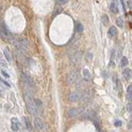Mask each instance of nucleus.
<instances>
[{
  "label": "nucleus",
  "mask_w": 132,
  "mask_h": 132,
  "mask_svg": "<svg viewBox=\"0 0 132 132\" xmlns=\"http://www.w3.org/2000/svg\"><path fill=\"white\" fill-rule=\"evenodd\" d=\"M0 36L4 41H9V40H11L12 37L11 32L8 29L7 26L5 25L4 21L0 22Z\"/></svg>",
  "instance_id": "obj_1"
},
{
  "label": "nucleus",
  "mask_w": 132,
  "mask_h": 132,
  "mask_svg": "<svg viewBox=\"0 0 132 132\" xmlns=\"http://www.w3.org/2000/svg\"><path fill=\"white\" fill-rule=\"evenodd\" d=\"M26 106H27V110H28V112L30 114H32L33 116H37L39 114L38 107L34 104L33 99V100L26 101Z\"/></svg>",
  "instance_id": "obj_2"
},
{
  "label": "nucleus",
  "mask_w": 132,
  "mask_h": 132,
  "mask_svg": "<svg viewBox=\"0 0 132 132\" xmlns=\"http://www.w3.org/2000/svg\"><path fill=\"white\" fill-rule=\"evenodd\" d=\"M78 77H79V74L77 70L69 73L67 77V84H73L77 81Z\"/></svg>",
  "instance_id": "obj_3"
},
{
  "label": "nucleus",
  "mask_w": 132,
  "mask_h": 132,
  "mask_svg": "<svg viewBox=\"0 0 132 132\" xmlns=\"http://www.w3.org/2000/svg\"><path fill=\"white\" fill-rule=\"evenodd\" d=\"M82 112H83L82 108H72L67 111V115L69 118H73L79 116L80 114H82Z\"/></svg>",
  "instance_id": "obj_4"
},
{
  "label": "nucleus",
  "mask_w": 132,
  "mask_h": 132,
  "mask_svg": "<svg viewBox=\"0 0 132 132\" xmlns=\"http://www.w3.org/2000/svg\"><path fill=\"white\" fill-rule=\"evenodd\" d=\"M82 94L81 93H79V92H75V93H70L68 97H67V99L71 102H76L77 101H79L82 98Z\"/></svg>",
  "instance_id": "obj_5"
},
{
  "label": "nucleus",
  "mask_w": 132,
  "mask_h": 132,
  "mask_svg": "<svg viewBox=\"0 0 132 132\" xmlns=\"http://www.w3.org/2000/svg\"><path fill=\"white\" fill-rule=\"evenodd\" d=\"M11 126H12V130L14 131H19L20 129V122L18 121V118L13 117L11 119Z\"/></svg>",
  "instance_id": "obj_6"
},
{
  "label": "nucleus",
  "mask_w": 132,
  "mask_h": 132,
  "mask_svg": "<svg viewBox=\"0 0 132 132\" xmlns=\"http://www.w3.org/2000/svg\"><path fill=\"white\" fill-rule=\"evenodd\" d=\"M70 60H71V63L72 64H77L81 61V60H82V54H81L80 52L75 53L74 55L71 57Z\"/></svg>",
  "instance_id": "obj_7"
},
{
  "label": "nucleus",
  "mask_w": 132,
  "mask_h": 132,
  "mask_svg": "<svg viewBox=\"0 0 132 132\" xmlns=\"http://www.w3.org/2000/svg\"><path fill=\"white\" fill-rule=\"evenodd\" d=\"M34 126H35V128H36L37 130L41 131L44 127V124H43L42 121L40 119V118H35V120H34Z\"/></svg>",
  "instance_id": "obj_8"
},
{
  "label": "nucleus",
  "mask_w": 132,
  "mask_h": 132,
  "mask_svg": "<svg viewBox=\"0 0 132 132\" xmlns=\"http://www.w3.org/2000/svg\"><path fill=\"white\" fill-rule=\"evenodd\" d=\"M110 8V11H111L113 13H118V12H119V8H118V4H117L116 0H113V1L111 2Z\"/></svg>",
  "instance_id": "obj_9"
},
{
  "label": "nucleus",
  "mask_w": 132,
  "mask_h": 132,
  "mask_svg": "<svg viewBox=\"0 0 132 132\" xmlns=\"http://www.w3.org/2000/svg\"><path fill=\"white\" fill-rule=\"evenodd\" d=\"M122 75L126 80H128V79H130L131 78V76H132V71L130 69L126 68L122 71Z\"/></svg>",
  "instance_id": "obj_10"
},
{
  "label": "nucleus",
  "mask_w": 132,
  "mask_h": 132,
  "mask_svg": "<svg viewBox=\"0 0 132 132\" xmlns=\"http://www.w3.org/2000/svg\"><path fill=\"white\" fill-rule=\"evenodd\" d=\"M18 47L20 48L21 50H26L27 47H28V42H27V40H21V41L18 43Z\"/></svg>",
  "instance_id": "obj_11"
},
{
  "label": "nucleus",
  "mask_w": 132,
  "mask_h": 132,
  "mask_svg": "<svg viewBox=\"0 0 132 132\" xmlns=\"http://www.w3.org/2000/svg\"><path fill=\"white\" fill-rule=\"evenodd\" d=\"M82 75H83V78H84V79L86 80V81H89V80L91 79V73L87 69H82Z\"/></svg>",
  "instance_id": "obj_12"
},
{
  "label": "nucleus",
  "mask_w": 132,
  "mask_h": 132,
  "mask_svg": "<svg viewBox=\"0 0 132 132\" xmlns=\"http://www.w3.org/2000/svg\"><path fill=\"white\" fill-rule=\"evenodd\" d=\"M4 56L5 58H6V60H8V62H12V57H11V53H10L9 50L8 49V48H5L4 50Z\"/></svg>",
  "instance_id": "obj_13"
},
{
  "label": "nucleus",
  "mask_w": 132,
  "mask_h": 132,
  "mask_svg": "<svg viewBox=\"0 0 132 132\" xmlns=\"http://www.w3.org/2000/svg\"><path fill=\"white\" fill-rule=\"evenodd\" d=\"M108 33L110 34V36H116V35L118 34V30H117V28L115 27V26H110V29H109V31H108Z\"/></svg>",
  "instance_id": "obj_14"
},
{
  "label": "nucleus",
  "mask_w": 132,
  "mask_h": 132,
  "mask_svg": "<svg viewBox=\"0 0 132 132\" xmlns=\"http://www.w3.org/2000/svg\"><path fill=\"white\" fill-rule=\"evenodd\" d=\"M83 117L87 120H94V117H95V113L91 112H86L84 114V116H83Z\"/></svg>",
  "instance_id": "obj_15"
},
{
  "label": "nucleus",
  "mask_w": 132,
  "mask_h": 132,
  "mask_svg": "<svg viewBox=\"0 0 132 132\" xmlns=\"http://www.w3.org/2000/svg\"><path fill=\"white\" fill-rule=\"evenodd\" d=\"M24 124H25V126H26V128L28 129V131H31L32 130V124H31V122H30V120L28 119V118H27V117H24Z\"/></svg>",
  "instance_id": "obj_16"
},
{
  "label": "nucleus",
  "mask_w": 132,
  "mask_h": 132,
  "mask_svg": "<svg viewBox=\"0 0 132 132\" xmlns=\"http://www.w3.org/2000/svg\"><path fill=\"white\" fill-rule=\"evenodd\" d=\"M101 22H102V24H103L104 26H106L107 24H108V22H109V17H108V16L107 15H103L101 17Z\"/></svg>",
  "instance_id": "obj_17"
},
{
  "label": "nucleus",
  "mask_w": 132,
  "mask_h": 132,
  "mask_svg": "<svg viewBox=\"0 0 132 132\" xmlns=\"http://www.w3.org/2000/svg\"><path fill=\"white\" fill-rule=\"evenodd\" d=\"M127 64H128V59L126 58L125 56H124V57L121 58V60H120V66L125 67Z\"/></svg>",
  "instance_id": "obj_18"
},
{
  "label": "nucleus",
  "mask_w": 132,
  "mask_h": 132,
  "mask_svg": "<svg viewBox=\"0 0 132 132\" xmlns=\"http://www.w3.org/2000/svg\"><path fill=\"white\" fill-rule=\"evenodd\" d=\"M61 11H62V8H61V6H56L55 7V10L54 12H53V17H55V16L60 14V13L61 12Z\"/></svg>",
  "instance_id": "obj_19"
},
{
  "label": "nucleus",
  "mask_w": 132,
  "mask_h": 132,
  "mask_svg": "<svg viewBox=\"0 0 132 132\" xmlns=\"http://www.w3.org/2000/svg\"><path fill=\"white\" fill-rule=\"evenodd\" d=\"M76 30L77 32H82L83 30H84V26L81 22H77L76 26Z\"/></svg>",
  "instance_id": "obj_20"
},
{
  "label": "nucleus",
  "mask_w": 132,
  "mask_h": 132,
  "mask_svg": "<svg viewBox=\"0 0 132 132\" xmlns=\"http://www.w3.org/2000/svg\"><path fill=\"white\" fill-rule=\"evenodd\" d=\"M116 24H117V26H119V27L120 28H122L123 27V26H124V21H123V19L121 17H117V19H116Z\"/></svg>",
  "instance_id": "obj_21"
},
{
  "label": "nucleus",
  "mask_w": 132,
  "mask_h": 132,
  "mask_svg": "<svg viewBox=\"0 0 132 132\" xmlns=\"http://www.w3.org/2000/svg\"><path fill=\"white\" fill-rule=\"evenodd\" d=\"M122 126V122L120 120H116L115 122V126H116V127H120V126Z\"/></svg>",
  "instance_id": "obj_22"
},
{
  "label": "nucleus",
  "mask_w": 132,
  "mask_h": 132,
  "mask_svg": "<svg viewBox=\"0 0 132 132\" xmlns=\"http://www.w3.org/2000/svg\"><path fill=\"white\" fill-rule=\"evenodd\" d=\"M126 110H127L128 112L132 111V102H129V103L126 105Z\"/></svg>",
  "instance_id": "obj_23"
},
{
  "label": "nucleus",
  "mask_w": 132,
  "mask_h": 132,
  "mask_svg": "<svg viewBox=\"0 0 132 132\" xmlns=\"http://www.w3.org/2000/svg\"><path fill=\"white\" fill-rule=\"evenodd\" d=\"M56 2L60 4H66L68 2V0H56Z\"/></svg>",
  "instance_id": "obj_24"
},
{
  "label": "nucleus",
  "mask_w": 132,
  "mask_h": 132,
  "mask_svg": "<svg viewBox=\"0 0 132 132\" xmlns=\"http://www.w3.org/2000/svg\"><path fill=\"white\" fill-rule=\"evenodd\" d=\"M126 98L128 99L129 101H132V93H128L126 94Z\"/></svg>",
  "instance_id": "obj_25"
},
{
  "label": "nucleus",
  "mask_w": 132,
  "mask_h": 132,
  "mask_svg": "<svg viewBox=\"0 0 132 132\" xmlns=\"http://www.w3.org/2000/svg\"><path fill=\"white\" fill-rule=\"evenodd\" d=\"M116 85H117V88H118V89H120V91L122 90V88H121V83L120 80H117L116 81Z\"/></svg>",
  "instance_id": "obj_26"
},
{
  "label": "nucleus",
  "mask_w": 132,
  "mask_h": 132,
  "mask_svg": "<svg viewBox=\"0 0 132 132\" xmlns=\"http://www.w3.org/2000/svg\"><path fill=\"white\" fill-rule=\"evenodd\" d=\"M127 93H132V84H130L127 88Z\"/></svg>",
  "instance_id": "obj_27"
},
{
  "label": "nucleus",
  "mask_w": 132,
  "mask_h": 132,
  "mask_svg": "<svg viewBox=\"0 0 132 132\" xmlns=\"http://www.w3.org/2000/svg\"><path fill=\"white\" fill-rule=\"evenodd\" d=\"M120 2H121V4H122V7H123L124 11L125 12V1H124V0H120Z\"/></svg>",
  "instance_id": "obj_28"
},
{
  "label": "nucleus",
  "mask_w": 132,
  "mask_h": 132,
  "mask_svg": "<svg viewBox=\"0 0 132 132\" xmlns=\"http://www.w3.org/2000/svg\"><path fill=\"white\" fill-rule=\"evenodd\" d=\"M2 74H4L5 77H7V78H9V74H7V73L5 72L4 70H2Z\"/></svg>",
  "instance_id": "obj_29"
},
{
  "label": "nucleus",
  "mask_w": 132,
  "mask_h": 132,
  "mask_svg": "<svg viewBox=\"0 0 132 132\" xmlns=\"http://www.w3.org/2000/svg\"><path fill=\"white\" fill-rule=\"evenodd\" d=\"M128 6L129 7H130V9H132V1L130 0V1H128Z\"/></svg>",
  "instance_id": "obj_30"
},
{
  "label": "nucleus",
  "mask_w": 132,
  "mask_h": 132,
  "mask_svg": "<svg viewBox=\"0 0 132 132\" xmlns=\"http://www.w3.org/2000/svg\"><path fill=\"white\" fill-rule=\"evenodd\" d=\"M132 128V120L130 121V122L129 123V129H131Z\"/></svg>",
  "instance_id": "obj_31"
},
{
  "label": "nucleus",
  "mask_w": 132,
  "mask_h": 132,
  "mask_svg": "<svg viewBox=\"0 0 132 132\" xmlns=\"http://www.w3.org/2000/svg\"><path fill=\"white\" fill-rule=\"evenodd\" d=\"M1 91H3V88H2L1 86H0V92H1Z\"/></svg>",
  "instance_id": "obj_32"
},
{
  "label": "nucleus",
  "mask_w": 132,
  "mask_h": 132,
  "mask_svg": "<svg viewBox=\"0 0 132 132\" xmlns=\"http://www.w3.org/2000/svg\"><path fill=\"white\" fill-rule=\"evenodd\" d=\"M130 117L132 118V113H131V115H130Z\"/></svg>",
  "instance_id": "obj_33"
}]
</instances>
